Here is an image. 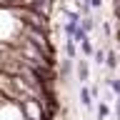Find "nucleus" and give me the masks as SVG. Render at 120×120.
Returning <instances> with one entry per match:
<instances>
[{"label":"nucleus","mask_w":120,"mask_h":120,"mask_svg":"<svg viewBox=\"0 0 120 120\" xmlns=\"http://www.w3.org/2000/svg\"><path fill=\"white\" fill-rule=\"evenodd\" d=\"M90 98H93V90H88L85 85H82L80 88V103L85 105V108H93V100H90Z\"/></svg>","instance_id":"nucleus-1"},{"label":"nucleus","mask_w":120,"mask_h":120,"mask_svg":"<svg viewBox=\"0 0 120 120\" xmlns=\"http://www.w3.org/2000/svg\"><path fill=\"white\" fill-rule=\"evenodd\" d=\"M88 75H90L88 63H85V60H82V63H78V78H80V80H88Z\"/></svg>","instance_id":"nucleus-2"},{"label":"nucleus","mask_w":120,"mask_h":120,"mask_svg":"<svg viewBox=\"0 0 120 120\" xmlns=\"http://www.w3.org/2000/svg\"><path fill=\"white\" fill-rule=\"evenodd\" d=\"M105 65L110 68V70H112V68H118V58H115V52H108V58H105Z\"/></svg>","instance_id":"nucleus-3"},{"label":"nucleus","mask_w":120,"mask_h":120,"mask_svg":"<svg viewBox=\"0 0 120 120\" xmlns=\"http://www.w3.org/2000/svg\"><path fill=\"white\" fill-rule=\"evenodd\" d=\"M93 25H95V22H93V18H82V20H80V28L85 30V33H90V30H93Z\"/></svg>","instance_id":"nucleus-4"},{"label":"nucleus","mask_w":120,"mask_h":120,"mask_svg":"<svg viewBox=\"0 0 120 120\" xmlns=\"http://www.w3.org/2000/svg\"><path fill=\"white\" fill-rule=\"evenodd\" d=\"M80 48H82V52H85V55H93V45H90V38H88V40H82V43H80Z\"/></svg>","instance_id":"nucleus-5"},{"label":"nucleus","mask_w":120,"mask_h":120,"mask_svg":"<svg viewBox=\"0 0 120 120\" xmlns=\"http://www.w3.org/2000/svg\"><path fill=\"white\" fill-rule=\"evenodd\" d=\"M108 112H110V108H108V105H98V118H100V120L108 118Z\"/></svg>","instance_id":"nucleus-6"},{"label":"nucleus","mask_w":120,"mask_h":120,"mask_svg":"<svg viewBox=\"0 0 120 120\" xmlns=\"http://www.w3.org/2000/svg\"><path fill=\"white\" fill-rule=\"evenodd\" d=\"M65 52H68V58H75V45H73V40H68V43H65Z\"/></svg>","instance_id":"nucleus-7"},{"label":"nucleus","mask_w":120,"mask_h":120,"mask_svg":"<svg viewBox=\"0 0 120 120\" xmlns=\"http://www.w3.org/2000/svg\"><path fill=\"white\" fill-rule=\"evenodd\" d=\"M103 58H108V55H103V52H95V63H100V65H103Z\"/></svg>","instance_id":"nucleus-8"},{"label":"nucleus","mask_w":120,"mask_h":120,"mask_svg":"<svg viewBox=\"0 0 120 120\" xmlns=\"http://www.w3.org/2000/svg\"><path fill=\"white\" fill-rule=\"evenodd\" d=\"M90 5H93V8H100V5H103V0H90Z\"/></svg>","instance_id":"nucleus-9"},{"label":"nucleus","mask_w":120,"mask_h":120,"mask_svg":"<svg viewBox=\"0 0 120 120\" xmlns=\"http://www.w3.org/2000/svg\"><path fill=\"white\" fill-rule=\"evenodd\" d=\"M115 112H118V120H120V100L115 103Z\"/></svg>","instance_id":"nucleus-10"}]
</instances>
